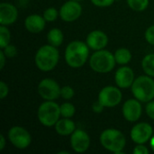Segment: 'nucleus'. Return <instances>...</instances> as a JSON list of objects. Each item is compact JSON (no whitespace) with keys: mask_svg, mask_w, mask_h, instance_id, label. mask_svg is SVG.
Returning <instances> with one entry per match:
<instances>
[{"mask_svg":"<svg viewBox=\"0 0 154 154\" xmlns=\"http://www.w3.org/2000/svg\"><path fill=\"white\" fill-rule=\"evenodd\" d=\"M134 70L127 66L119 68L115 75V80L118 88H128L132 87L134 81Z\"/></svg>","mask_w":154,"mask_h":154,"instance_id":"nucleus-14","label":"nucleus"},{"mask_svg":"<svg viewBox=\"0 0 154 154\" xmlns=\"http://www.w3.org/2000/svg\"><path fill=\"white\" fill-rule=\"evenodd\" d=\"M54 127H55V131L57 132V134L61 136L71 135L72 133L76 130L75 123L71 119L65 118V117L59 119V121L56 123Z\"/></svg>","mask_w":154,"mask_h":154,"instance_id":"nucleus-18","label":"nucleus"},{"mask_svg":"<svg viewBox=\"0 0 154 154\" xmlns=\"http://www.w3.org/2000/svg\"><path fill=\"white\" fill-rule=\"evenodd\" d=\"M115 55L106 50L96 51L89 60L90 68L98 73H107L114 69L116 66Z\"/></svg>","mask_w":154,"mask_h":154,"instance_id":"nucleus-5","label":"nucleus"},{"mask_svg":"<svg viewBox=\"0 0 154 154\" xmlns=\"http://www.w3.org/2000/svg\"><path fill=\"white\" fill-rule=\"evenodd\" d=\"M123 98L121 90L114 86H107L101 89L98 94V101L105 107H114L118 106Z\"/></svg>","mask_w":154,"mask_h":154,"instance_id":"nucleus-7","label":"nucleus"},{"mask_svg":"<svg viewBox=\"0 0 154 154\" xmlns=\"http://www.w3.org/2000/svg\"><path fill=\"white\" fill-rule=\"evenodd\" d=\"M142 67L146 75L154 78V54L150 53L144 56L142 60Z\"/></svg>","mask_w":154,"mask_h":154,"instance_id":"nucleus-21","label":"nucleus"},{"mask_svg":"<svg viewBox=\"0 0 154 154\" xmlns=\"http://www.w3.org/2000/svg\"><path fill=\"white\" fill-rule=\"evenodd\" d=\"M1 50H3L6 58H13V57L16 56V54H17L16 47L14 45H12V44H8L7 46H5L4 49H1Z\"/></svg>","mask_w":154,"mask_h":154,"instance_id":"nucleus-27","label":"nucleus"},{"mask_svg":"<svg viewBox=\"0 0 154 154\" xmlns=\"http://www.w3.org/2000/svg\"><path fill=\"white\" fill-rule=\"evenodd\" d=\"M10 143L17 149L24 150L31 144L32 137L29 132L21 126H13L8 132Z\"/></svg>","mask_w":154,"mask_h":154,"instance_id":"nucleus-8","label":"nucleus"},{"mask_svg":"<svg viewBox=\"0 0 154 154\" xmlns=\"http://www.w3.org/2000/svg\"><path fill=\"white\" fill-rule=\"evenodd\" d=\"M74 89L69 86H65L60 88V97L63 99H71L74 97Z\"/></svg>","mask_w":154,"mask_h":154,"instance_id":"nucleus-26","label":"nucleus"},{"mask_svg":"<svg viewBox=\"0 0 154 154\" xmlns=\"http://www.w3.org/2000/svg\"><path fill=\"white\" fill-rule=\"evenodd\" d=\"M76 112L75 106L69 102L63 103L60 106V116L65 118H71Z\"/></svg>","mask_w":154,"mask_h":154,"instance_id":"nucleus-24","label":"nucleus"},{"mask_svg":"<svg viewBox=\"0 0 154 154\" xmlns=\"http://www.w3.org/2000/svg\"><path fill=\"white\" fill-rule=\"evenodd\" d=\"M127 5L136 12L144 11L149 5V0H127Z\"/></svg>","mask_w":154,"mask_h":154,"instance_id":"nucleus-22","label":"nucleus"},{"mask_svg":"<svg viewBox=\"0 0 154 154\" xmlns=\"http://www.w3.org/2000/svg\"><path fill=\"white\" fill-rule=\"evenodd\" d=\"M132 92L140 102L148 103L154 98V80L150 76H140L132 85Z\"/></svg>","mask_w":154,"mask_h":154,"instance_id":"nucleus-4","label":"nucleus"},{"mask_svg":"<svg viewBox=\"0 0 154 154\" xmlns=\"http://www.w3.org/2000/svg\"><path fill=\"white\" fill-rule=\"evenodd\" d=\"M59 84L51 79H43L38 85V92L41 97L45 100H55L60 97Z\"/></svg>","mask_w":154,"mask_h":154,"instance_id":"nucleus-9","label":"nucleus"},{"mask_svg":"<svg viewBox=\"0 0 154 154\" xmlns=\"http://www.w3.org/2000/svg\"><path fill=\"white\" fill-rule=\"evenodd\" d=\"M114 55H115L116 63H118L120 65H125V64L129 63L132 59V53L126 48H120V49L116 50V52L114 53Z\"/></svg>","mask_w":154,"mask_h":154,"instance_id":"nucleus-20","label":"nucleus"},{"mask_svg":"<svg viewBox=\"0 0 154 154\" xmlns=\"http://www.w3.org/2000/svg\"><path fill=\"white\" fill-rule=\"evenodd\" d=\"M18 17L17 8L9 3L0 4V23L1 25H11Z\"/></svg>","mask_w":154,"mask_h":154,"instance_id":"nucleus-16","label":"nucleus"},{"mask_svg":"<svg viewBox=\"0 0 154 154\" xmlns=\"http://www.w3.org/2000/svg\"><path fill=\"white\" fill-rule=\"evenodd\" d=\"M58 10L55 7H49L43 13V17L47 22H53L58 18Z\"/></svg>","mask_w":154,"mask_h":154,"instance_id":"nucleus-25","label":"nucleus"},{"mask_svg":"<svg viewBox=\"0 0 154 154\" xmlns=\"http://www.w3.org/2000/svg\"><path fill=\"white\" fill-rule=\"evenodd\" d=\"M89 53V47L87 42L80 41H73L68 44L65 51V60L67 64L74 69L82 67Z\"/></svg>","mask_w":154,"mask_h":154,"instance_id":"nucleus-1","label":"nucleus"},{"mask_svg":"<svg viewBox=\"0 0 154 154\" xmlns=\"http://www.w3.org/2000/svg\"><path fill=\"white\" fill-rule=\"evenodd\" d=\"M150 145H151L152 150L154 152V134L152 135V137L151 138V140H150Z\"/></svg>","mask_w":154,"mask_h":154,"instance_id":"nucleus-36","label":"nucleus"},{"mask_svg":"<svg viewBox=\"0 0 154 154\" xmlns=\"http://www.w3.org/2000/svg\"><path fill=\"white\" fill-rule=\"evenodd\" d=\"M134 154H149V150L147 147H145L143 144H137V146L134 147V151H133Z\"/></svg>","mask_w":154,"mask_h":154,"instance_id":"nucleus-32","label":"nucleus"},{"mask_svg":"<svg viewBox=\"0 0 154 154\" xmlns=\"http://www.w3.org/2000/svg\"><path fill=\"white\" fill-rule=\"evenodd\" d=\"M63 39H64L63 32H61V30L58 28H53L50 30L47 34V41L49 44L55 47L60 46L63 42Z\"/></svg>","mask_w":154,"mask_h":154,"instance_id":"nucleus-19","label":"nucleus"},{"mask_svg":"<svg viewBox=\"0 0 154 154\" xmlns=\"http://www.w3.org/2000/svg\"><path fill=\"white\" fill-rule=\"evenodd\" d=\"M58 154H69V152H60Z\"/></svg>","mask_w":154,"mask_h":154,"instance_id":"nucleus-37","label":"nucleus"},{"mask_svg":"<svg viewBox=\"0 0 154 154\" xmlns=\"http://www.w3.org/2000/svg\"><path fill=\"white\" fill-rule=\"evenodd\" d=\"M5 138L4 136V134H0V151L2 152L5 147Z\"/></svg>","mask_w":154,"mask_h":154,"instance_id":"nucleus-35","label":"nucleus"},{"mask_svg":"<svg viewBox=\"0 0 154 154\" xmlns=\"http://www.w3.org/2000/svg\"><path fill=\"white\" fill-rule=\"evenodd\" d=\"M45 22L43 16L40 14H31L25 18L24 26L26 30L32 33H39L45 27Z\"/></svg>","mask_w":154,"mask_h":154,"instance_id":"nucleus-17","label":"nucleus"},{"mask_svg":"<svg viewBox=\"0 0 154 154\" xmlns=\"http://www.w3.org/2000/svg\"><path fill=\"white\" fill-rule=\"evenodd\" d=\"M74 1H80V0H74Z\"/></svg>","mask_w":154,"mask_h":154,"instance_id":"nucleus-38","label":"nucleus"},{"mask_svg":"<svg viewBox=\"0 0 154 154\" xmlns=\"http://www.w3.org/2000/svg\"><path fill=\"white\" fill-rule=\"evenodd\" d=\"M40 123L46 126L51 127L56 125L60 116V106L53 100H46L38 108L37 112Z\"/></svg>","mask_w":154,"mask_h":154,"instance_id":"nucleus-6","label":"nucleus"},{"mask_svg":"<svg viewBox=\"0 0 154 154\" xmlns=\"http://www.w3.org/2000/svg\"><path fill=\"white\" fill-rule=\"evenodd\" d=\"M60 16L65 22H73L79 19L82 14V6L79 1L69 0L60 9Z\"/></svg>","mask_w":154,"mask_h":154,"instance_id":"nucleus-11","label":"nucleus"},{"mask_svg":"<svg viewBox=\"0 0 154 154\" xmlns=\"http://www.w3.org/2000/svg\"><path fill=\"white\" fill-rule=\"evenodd\" d=\"M145 39L150 44L154 45V25L150 26L146 30V32H145Z\"/></svg>","mask_w":154,"mask_h":154,"instance_id":"nucleus-29","label":"nucleus"},{"mask_svg":"<svg viewBox=\"0 0 154 154\" xmlns=\"http://www.w3.org/2000/svg\"><path fill=\"white\" fill-rule=\"evenodd\" d=\"M11 34L8 28L5 25L0 26V48L4 49L5 46L10 44Z\"/></svg>","mask_w":154,"mask_h":154,"instance_id":"nucleus-23","label":"nucleus"},{"mask_svg":"<svg viewBox=\"0 0 154 154\" xmlns=\"http://www.w3.org/2000/svg\"><path fill=\"white\" fill-rule=\"evenodd\" d=\"M104 108H105V106L97 100V102H95V103H93V105H92V110H93V112H95V113H102L103 112V110H104Z\"/></svg>","mask_w":154,"mask_h":154,"instance_id":"nucleus-33","label":"nucleus"},{"mask_svg":"<svg viewBox=\"0 0 154 154\" xmlns=\"http://www.w3.org/2000/svg\"><path fill=\"white\" fill-rule=\"evenodd\" d=\"M60 53L57 47L51 44L42 46L35 54V64L37 68L44 72L52 70L58 64Z\"/></svg>","mask_w":154,"mask_h":154,"instance_id":"nucleus-2","label":"nucleus"},{"mask_svg":"<svg viewBox=\"0 0 154 154\" xmlns=\"http://www.w3.org/2000/svg\"><path fill=\"white\" fill-rule=\"evenodd\" d=\"M70 145L76 152H85L90 145L89 135L84 130L76 129L70 135Z\"/></svg>","mask_w":154,"mask_h":154,"instance_id":"nucleus-12","label":"nucleus"},{"mask_svg":"<svg viewBox=\"0 0 154 154\" xmlns=\"http://www.w3.org/2000/svg\"><path fill=\"white\" fill-rule=\"evenodd\" d=\"M123 116L128 122H136L140 119L143 112V107L138 99H129L125 102L122 108Z\"/></svg>","mask_w":154,"mask_h":154,"instance_id":"nucleus-13","label":"nucleus"},{"mask_svg":"<svg viewBox=\"0 0 154 154\" xmlns=\"http://www.w3.org/2000/svg\"><path fill=\"white\" fill-rule=\"evenodd\" d=\"M153 135V129L148 123H139L131 130V138L137 144H144Z\"/></svg>","mask_w":154,"mask_h":154,"instance_id":"nucleus-10","label":"nucleus"},{"mask_svg":"<svg viewBox=\"0 0 154 154\" xmlns=\"http://www.w3.org/2000/svg\"><path fill=\"white\" fill-rule=\"evenodd\" d=\"M8 92H9V88H8L7 84L2 80L0 82V99H2V100L5 99L7 97Z\"/></svg>","mask_w":154,"mask_h":154,"instance_id":"nucleus-30","label":"nucleus"},{"mask_svg":"<svg viewBox=\"0 0 154 154\" xmlns=\"http://www.w3.org/2000/svg\"><path fill=\"white\" fill-rule=\"evenodd\" d=\"M91 3L99 7H107L114 4L115 0H90Z\"/></svg>","mask_w":154,"mask_h":154,"instance_id":"nucleus-28","label":"nucleus"},{"mask_svg":"<svg viewBox=\"0 0 154 154\" xmlns=\"http://www.w3.org/2000/svg\"><path fill=\"white\" fill-rule=\"evenodd\" d=\"M107 43H108L107 35L100 30H95L90 32L87 37V44L90 49L94 51L103 50L104 48L106 47Z\"/></svg>","mask_w":154,"mask_h":154,"instance_id":"nucleus-15","label":"nucleus"},{"mask_svg":"<svg viewBox=\"0 0 154 154\" xmlns=\"http://www.w3.org/2000/svg\"><path fill=\"white\" fill-rule=\"evenodd\" d=\"M145 111H146V114L147 116L151 118L154 120V101H150L147 103L146 105V107H145Z\"/></svg>","mask_w":154,"mask_h":154,"instance_id":"nucleus-31","label":"nucleus"},{"mask_svg":"<svg viewBox=\"0 0 154 154\" xmlns=\"http://www.w3.org/2000/svg\"><path fill=\"white\" fill-rule=\"evenodd\" d=\"M5 58H6L5 54L4 53L3 50H1V51H0V69H3L4 67H5Z\"/></svg>","mask_w":154,"mask_h":154,"instance_id":"nucleus-34","label":"nucleus"},{"mask_svg":"<svg viewBox=\"0 0 154 154\" xmlns=\"http://www.w3.org/2000/svg\"><path fill=\"white\" fill-rule=\"evenodd\" d=\"M100 143L107 151L116 154L124 153L123 150L126 144V140L123 133L117 129L109 128L102 132Z\"/></svg>","mask_w":154,"mask_h":154,"instance_id":"nucleus-3","label":"nucleus"}]
</instances>
